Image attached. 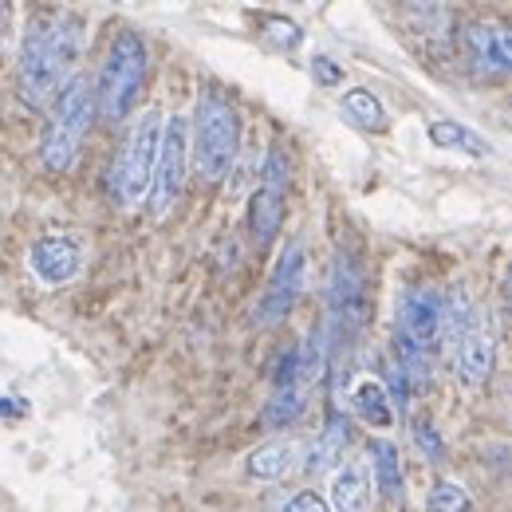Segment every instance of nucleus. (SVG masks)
Listing matches in <instances>:
<instances>
[{
    "instance_id": "nucleus-1",
    "label": "nucleus",
    "mask_w": 512,
    "mask_h": 512,
    "mask_svg": "<svg viewBox=\"0 0 512 512\" xmlns=\"http://www.w3.org/2000/svg\"><path fill=\"white\" fill-rule=\"evenodd\" d=\"M83 36L87 28L75 12H40L28 24L20 60H16V91L24 107L44 111L56 103V95L64 91V83L79 67Z\"/></svg>"
},
{
    "instance_id": "nucleus-2",
    "label": "nucleus",
    "mask_w": 512,
    "mask_h": 512,
    "mask_svg": "<svg viewBox=\"0 0 512 512\" xmlns=\"http://www.w3.org/2000/svg\"><path fill=\"white\" fill-rule=\"evenodd\" d=\"M186 134H190L193 178L201 186H217L229 174V166L237 158V146H241V115H237V107L213 87L197 91Z\"/></svg>"
},
{
    "instance_id": "nucleus-3",
    "label": "nucleus",
    "mask_w": 512,
    "mask_h": 512,
    "mask_svg": "<svg viewBox=\"0 0 512 512\" xmlns=\"http://www.w3.org/2000/svg\"><path fill=\"white\" fill-rule=\"evenodd\" d=\"M91 127H95V79L75 71L64 83V91L56 95V103L48 107V123H44V138H40L44 166L52 174L71 170Z\"/></svg>"
},
{
    "instance_id": "nucleus-4",
    "label": "nucleus",
    "mask_w": 512,
    "mask_h": 512,
    "mask_svg": "<svg viewBox=\"0 0 512 512\" xmlns=\"http://www.w3.org/2000/svg\"><path fill=\"white\" fill-rule=\"evenodd\" d=\"M146 64H150L146 40L134 28H123L99 67V79H95V115H103L107 123H123L142 91Z\"/></svg>"
},
{
    "instance_id": "nucleus-5",
    "label": "nucleus",
    "mask_w": 512,
    "mask_h": 512,
    "mask_svg": "<svg viewBox=\"0 0 512 512\" xmlns=\"http://www.w3.org/2000/svg\"><path fill=\"white\" fill-rule=\"evenodd\" d=\"M162 111H142L130 123L127 138L119 146V158L111 166V193L119 197V205H138L150 193V178H154V162H158V142H162Z\"/></svg>"
},
{
    "instance_id": "nucleus-6",
    "label": "nucleus",
    "mask_w": 512,
    "mask_h": 512,
    "mask_svg": "<svg viewBox=\"0 0 512 512\" xmlns=\"http://www.w3.org/2000/svg\"><path fill=\"white\" fill-rule=\"evenodd\" d=\"M323 320L331 331H339L343 339H355L367 320H371V304H367V280H363V264L355 253L331 256V276H327V312Z\"/></svg>"
},
{
    "instance_id": "nucleus-7",
    "label": "nucleus",
    "mask_w": 512,
    "mask_h": 512,
    "mask_svg": "<svg viewBox=\"0 0 512 512\" xmlns=\"http://www.w3.org/2000/svg\"><path fill=\"white\" fill-rule=\"evenodd\" d=\"M186 174H190V134L186 119L170 115L162 123V142H158V162H154V178H150V209L154 217H166L178 197L186 190Z\"/></svg>"
},
{
    "instance_id": "nucleus-8",
    "label": "nucleus",
    "mask_w": 512,
    "mask_h": 512,
    "mask_svg": "<svg viewBox=\"0 0 512 512\" xmlns=\"http://www.w3.org/2000/svg\"><path fill=\"white\" fill-rule=\"evenodd\" d=\"M304 284H308V249H304V241L296 237V241L284 245V253H280L276 268H272L268 288H264L260 300H256V323L272 327V323L288 320V316L296 312L300 296H304Z\"/></svg>"
},
{
    "instance_id": "nucleus-9",
    "label": "nucleus",
    "mask_w": 512,
    "mask_h": 512,
    "mask_svg": "<svg viewBox=\"0 0 512 512\" xmlns=\"http://www.w3.org/2000/svg\"><path fill=\"white\" fill-rule=\"evenodd\" d=\"M438 308L442 296L430 284H406L394 300V335L430 351L438 343Z\"/></svg>"
},
{
    "instance_id": "nucleus-10",
    "label": "nucleus",
    "mask_w": 512,
    "mask_h": 512,
    "mask_svg": "<svg viewBox=\"0 0 512 512\" xmlns=\"http://www.w3.org/2000/svg\"><path fill=\"white\" fill-rule=\"evenodd\" d=\"M28 264H32V272H36L40 284L60 288V284L79 276V268H83V245H79V237H67V233L40 237L28 249Z\"/></svg>"
},
{
    "instance_id": "nucleus-11",
    "label": "nucleus",
    "mask_w": 512,
    "mask_h": 512,
    "mask_svg": "<svg viewBox=\"0 0 512 512\" xmlns=\"http://www.w3.org/2000/svg\"><path fill=\"white\" fill-rule=\"evenodd\" d=\"M449 363H453V375H457L465 386L485 383V379L493 375V367H497V343H493L489 327H485L481 320L469 323V331L457 339Z\"/></svg>"
},
{
    "instance_id": "nucleus-12",
    "label": "nucleus",
    "mask_w": 512,
    "mask_h": 512,
    "mask_svg": "<svg viewBox=\"0 0 512 512\" xmlns=\"http://www.w3.org/2000/svg\"><path fill=\"white\" fill-rule=\"evenodd\" d=\"M465 44L469 56L481 75H509L512 67V36L505 24H469L465 28Z\"/></svg>"
},
{
    "instance_id": "nucleus-13",
    "label": "nucleus",
    "mask_w": 512,
    "mask_h": 512,
    "mask_svg": "<svg viewBox=\"0 0 512 512\" xmlns=\"http://www.w3.org/2000/svg\"><path fill=\"white\" fill-rule=\"evenodd\" d=\"M371 493H375V481H371V469L367 461H343L331 477V505L335 512H367L371 505Z\"/></svg>"
},
{
    "instance_id": "nucleus-14",
    "label": "nucleus",
    "mask_w": 512,
    "mask_h": 512,
    "mask_svg": "<svg viewBox=\"0 0 512 512\" xmlns=\"http://www.w3.org/2000/svg\"><path fill=\"white\" fill-rule=\"evenodd\" d=\"M347 446H351V418L347 414H331L323 422V430L316 434V442L304 453V473H312V477L331 473L335 461L347 453Z\"/></svg>"
},
{
    "instance_id": "nucleus-15",
    "label": "nucleus",
    "mask_w": 512,
    "mask_h": 512,
    "mask_svg": "<svg viewBox=\"0 0 512 512\" xmlns=\"http://www.w3.org/2000/svg\"><path fill=\"white\" fill-rule=\"evenodd\" d=\"M331 355H335V331L327 327V320H320L312 327V335L304 339V347L296 351V383L316 386L323 379V371L331 367Z\"/></svg>"
},
{
    "instance_id": "nucleus-16",
    "label": "nucleus",
    "mask_w": 512,
    "mask_h": 512,
    "mask_svg": "<svg viewBox=\"0 0 512 512\" xmlns=\"http://www.w3.org/2000/svg\"><path fill=\"white\" fill-rule=\"evenodd\" d=\"M367 457H371V481H375V489L383 493L386 501H402V489H406V473H402V453L394 442H386V438H375L371 446H367Z\"/></svg>"
},
{
    "instance_id": "nucleus-17",
    "label": "nucleus",
    "mask_w": 512,
    "mask_h": 512,
    "mask_svg": "<svg viewBox=\"0 0 512 512\" xmlns=\"http://www.w3.org/2000/svg\"><path fill=\"white\" fill-rule=\"evenodd\" d=\"M469 323H473L469 292H465L461 284H453L446 292V300H442V308H438V343H442L446 355H453V347H457V339L469 331Z\"/></svg>"
},
{
    "instance_id": "nucleus-18",
    "label": "nucleus",
    "mask_w": 512,
    "mask_h": 512,
    "mask_svg": "<svg viewBox=\"0 0 512 512\" xmlns=\"http://www.w3.org/2000/svg\"><path fill=\"white\" fill-rule=\"evenodd\" d=\"M284 225V193L276 190H260L249 197V233H253L256 245H268Z\"/></svg>"
},
{
    "instance_id": "nucleus-19",
    "label": "nucleus",
    "mask_w": 512,
    "mask_h": 512,
    "mask_svg": "<svg viewBox=\"0 0 512 512\" xmlns=\"http://www.w3.org/2000/svg\"><path fill=\"white\" fill-rule=\"evenodd\" d=\"M339 115H343L351 127L367 130V134L386 130V107L379 103V95H375V91H367V87L347 91V95H343V103H339Z\"/></svg>"
},
{
    "instance_id": "nucleus-20",
    "label": "nucleus",
    "mask_w": 512,
    "mask_h": 512,
    "mask_svg": "<svg viewBox=\"0 0 512 512\" xmlns=\"http://www.w3.org/2000/svg\"><path fill=\"white\" fill-rule=\"evenodd\" d=\"M351 410H355L359 422H367V426H375V430H386V426L394 422V406H390V398H386L383 383H375V379L355 383V390H351Z\"/></svg>"
},
{
    "instance_id": "nucleus-21",
    "label": "nucleus",
    "mask_w": 512,
    "mask_h": 512,
    "mask_svg": "<svg viewBox=\"0 0 512 512\" xmlns=\"http://www.w3.org/2000/svg\"><path fill=\"white\" fill-rule=\"evenodd\" d=\"M426 138H430L434 146H442V150H461V154H473V158H489V154H493L489 138H481L477 130L461 127V123H453V119L430 123V127H426Z\"/></svg>"
},
{
    "instance_id": "nucleus-22",
    "label": "nucleus",
    "mask_w": 512,
    "mask_h": 512,
    "mask_svg": "<svg viewBox=\"0 0 512 512\" xmlns=\"http://www.w3.org/2000/svg\"><path fill=\"white\" fill-rule=\"evenodd\" d=\"M304 406H308V390H304V386L300 383H276L272 386L268 406H264V426L284 430V426H292V422L304 414Z\"/></svg>"
},
{
    "instance_id": "nucleus-23",
    "label": "nucleus",
    "mask_w": 512,
    "mask_h": 512,
    "mask_svg": "<svg viewBox=\"0 0 512 512\" xmlns=\"http://www.w3.org/2000/svg\"><path fill=\"white\" fill-rule=\"evenodd\" d=\"M288 465H292V446H288V442H268V446H260L249 453L245 473L256 477V481H276Z\"/></svg>"
},
{
    "instance_id": "nucleus-24",
    "label": "nucleus",
    "mask_w": 512,
    "mask_h": 512,
    "mask_svg": "<svg viewBox=\"0 0 512 512\" xmlns=\"http://www.w3.org/2000/svg\"><path fill=\"white\" fill-rule=\"evenodd\" d=\"M426 509L430 512H473V497L465 493V485L449 481V477H438L426 493Z\"/></svg>"
},
{
    "instance_id": "nucleus-25",
    "label": "nucleus",
    "mask_w": 512,
    "mask_h": 512,
    "mask_svg": "<svg viewBox=\"0 0 512 512\" xmlns=\"http://www.w3.org/2000/svg\"><path fill=\"white\" fill-rule=\"evenodd\" d=\"M264 32H268L272 48H284V52H288V48H296V44L304 40V32H300L288 16H268V20H264Z\"/></svg>"
},
{
    "instance_id": "nucleus-26",
    "label": "nucleus",
    "mask_w": 512,
    "mask_h": 512,
    "mask_svg": "<svg viewBox=\"0 0 512 512\" xmlns=\"http://www.w3.org/2000/svg\"><path fill=\"white\" fill-rule=\"evenodd\" d=\"M414 442L422 449V457H430V461H442L446 457V442H442V434H438V426L430 418L414 422Z\"/></svg>"
},
{
    "instance_id": "nucleus-27",
    "label": "nucleus",
    "mask_w": 512,
    "mask_h": 512,
    "mask_svg": "<svg viewBox=\"0 0 512 512\" xmlns=\"http://www.w3.org/2000/svg\"><path fill=\"white\" fill-rule=\"evenodd\" d=\"M284 186H288V158H284L280 146H272L268 158H264V190L284 193Z\"/></svg>"
},
{
    "instance_id": "nucleus-28",
    "label": "nucleus",
    "mask_w": 512,
    "mask_h": 512,
    "mask_svg": "<svg viewBox=\"0 0 512 512\" xmlns=\"http://www.w3.org/2000/svg\"><path fill=\"white\" fill-rule=\"evenodd\" d=\"M312 79L320 87H335V83H343V67L335 64L331 56H312Z\"/></svg>"
},
{
    "instance_id": "nucleus-29",
    "label": "nucleus",
    "mask_w": 512,
    "mask_h": 512,
    "mask_svg": "<svg viewBox=\"0 0 512 512\" xmlns=\"http://www.w3.org/2000/svg\"><path fill=\"white\" fill-rule=\"evenodd\" d=\"M280 512H331V509H327V501H323L320 493L304 489V493H292V497L284 501V509H280Z\"/></svg>"
},
{
    "instance_id": "nucleus-30",
    "label": "nucleus",
    "mask_w": 512,
    "mask_h": 512,
    "mask_svg": "<svg viewBox=\"0 0 512 512\" xmlns=\"http://www.w3.org/2000/svg\"><path fill=\"white\" fill-rule=\"evenodd\" d=\"M4 36H8V8L0 4V44H4Z\"/></svg>"
}]
</instances>
